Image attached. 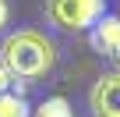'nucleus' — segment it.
Returning <instances> with one entry per match:
<instances>
[{
    "instance_id": "nucleus-5",
    "label": "nucleus",
    "mask_w": 120,
    "mask_h": 117,
    "mask_svg": "<svg viewBox=\"0 0 120 117\" xmlns=\"http://www.w3.org/2000/svg\"><path fill=\"white\" fill-rule=\"evenodd\" d=\"M0 117H32V106L25 96L7 89V92H0Z\"/></svg>"
},
{
    "instance_id": "nucleus-1",
    "label": "nucleus",
    "mask_w": 120,
    "mask_h": 117,
    "mask_svg": "<svg viewBox=\"0 0 120 117\" xmlns=\"http://www.w3.org/2000/svg\"><path fill=\"white\" fill-rule=\"evenodd\" d=\"M0 64L18 82H39L56 64V46L39 28H18L0 43Z\"/></svg>"
},
{
    "instance_id": "nucleus-3",
    "label": "nucleus",
    "mask_w": 120,
    "mask_h": 117,
    "mask_svg": "<svg viewBox=\"0 0 120 117\" xmlns=\"http://www.w3.org/2000/svg\"><path fill=\"white\" fill-rule=\"evenodd\" d=\"M92 117H120V71L99 75V82L88 92Z\"/></svg>"
},
{
    "instance_id": "nucleus-2",
    "label": "nucleus",
    "mask_w": 120,
    "mask_h": 117,
    "mask_svg": "<svg viewBox=\"0 0 120 117\" xmlns=\"http://www.w3.org/2000/svg\"><path fill=\"white\" fill-rule=\"evenodd\" d=\"M106 14V0H46V21L60 32H88Z\"/></svg>"
},
{
    "instance_id": "nucleus-4",
    "label": "nucleus",
    "mask_w": 120,
    "mask_h": 117,
    "mask_svg": "<svg viewBox=\"0 0 120 117\" xmlns=\"http://www.w3.org/2000/svg\"><path fill=\"white\" fill-rule=\"evenodd\" d=\"M88 43H92L95 53L113 57L116 46H120V18H116V14H102V18L88 28Z\"/></svg>"
},
{
    "instance_id": "nucleus-8",
    "label": "nucleus",
    "mask_w": 120,
    "mask_h": 117,
    "mask_svg": "<svg viewBox=\"0 0 120 117\" xmlns=\"http://www.w3.org/2000/svg\"><path fill=\"white\" fill-rule=\"evenodd\" d=\"M11 82H14V78L4 71V64H0V92H7V89H11Z\"/></svg>"
},
{
    "instance_id": "nucleus-9",
    "label": "nucleus",
    "mask_w": 120,
    "mask_h": 117,
    "mask_svg": "<svg viewBox=\"0 0 120 117\" xmlns=\"http://www.w3.org/2000/svg\"><path fill=\"white\" fill-rule=\"evenodd\" d=\"M113 57H116V61H120V46H116V53H113Z\"/></svg>"
},
{
    "instance_id": "nucleus-6",
    "label": "nucleus",
    "mask_w": 120,
    "mask_h": 117,
    "mask_svg": "<svg viewBox=\"0 0 120 117\" xmlns=\"http://www.w3.org/2000/svg\"><path fill=\"white\" fill-rule=\"evenodd\" d=\"M32 117H74V110H71V103L64 96H49L32 110Z\"/></svg>"
},
{
    "instance_id": "nucleus-7",
    "label": "nucleus",
    "mask_w": 120,
    "mask_h": 117,
    "mask_svg": "<svg viewBox=\"0 0 120 117\" xmlns=\"http://www.w3.org/2000/svg\"><path fill=\"white\" fill-rule=\"evenodd\" d=\"M7 21H11V7H7V0H0V32H4Z\"/></svg>"
}]
</instances>
